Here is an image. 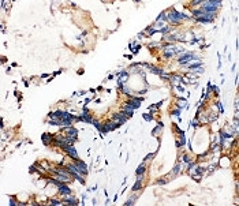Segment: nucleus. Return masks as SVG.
<instances>
[{"label":"nucleus","mask_w":239,"mask_h":206,"mask_svg":"<svg viewBox=\"0 0 239 206\" xmlns=\"http://www.w3.org/2000/svg\"><path fill=\"white\" fill-rule=\"evenodd\" d=\"M153 157H154V153H149L148 156L145 157V160H143V162H145V164H146V162H148V161H150V160H153Z\"/></svg>","instance_id":"25"},{"label":"nucleus","mask_w":239,"mask_h":206,"mask_svg":"<svg viewBox=\"0 0 239 206\" xmlns=\"http://www.w3.org/2000/svg\"><path fill=\"white\" fill-rule=\"evenodd\" d=\"M127 116L124 115L123 112H122V111H119V112H116V113H113L112 116H111V120H113V121H116V123H119L122 126V124L123 123H126L127 121Z\"/></svg>","instance_id":"4"},{"label":"nucleus","mask_w":239,"mask_h":206,"mask_svg":"<svg viewBox=\"0 0 239 206\" xmlns=\"http://www.w3.org/2000/svg\"><path fill=\"white\" fill-rule=\"evenodd\" d=\"M180 113H182V109H180V108L176 107L175 109H173L172 112H171V116H180Z\"/></svg>","instance_id":"22"},{"label":"nucleus","mask_w":239,"mask_h":206,"mask_svg":"<svg viewBox=\"0 0 239 206\" xmlns=\"http://www.w3.org/2000/svg\"><path fill=\"white\" fill-rule=\"evenodd\" d=\"M238 194H239V191H238Z\"/></svg>","instance_id":"28"},{"label":"nucleus","mask_w":239,"mask_h":206,"mask_svg":"<svg viewBox=\"0 0 239 206\" xmlns=\"http://www.w3.org/2000/svg\"><path fill=\"white\" fill-rule=\"evenodd\" d=\"M179 160H180L182 162H184V164H189V162H191V157L189 156L187 153H180V157H179Z\"/></svg>","instance_id":"14"},{"label":"nucleus","mask_w":239,"mask_h":206,"mask_svg":"<svg viewBox=\"0 0 239 206\" xmlns=\"http://www.w3.org/2000/svg\"><path fill=\"white\" fill-rule=\"evenodd\" d=\"M142 179L143 178H137V181L134 183V186H133V191H138V190H141V187H142Z\"/></svg>","instance_id":"16"},{"label":"nucleus","mask_w":239,"mask_h":206,"mask_svg":"<svg viewBox=\"0 0 239 206\" xmlns=\"http://www.w3.org/2000/svg\"><path fill=\"white\" fill-rule=\"evenodd\" d=\"M163 127H164V124H163L161 121H160V123H159V126H157V127H154V128H153V131H152V134H153L154 137H159V135H160V132L163 131Z\"/></svg>","instance_id":"15"},{"label":"nucleus","mask_w":239,"mask_h":206,"mask_svg":"<svg viewBox=\"0 0 239 206\" xmlns=\"http://www.w3.org/2000/svg\"><path fill=\"white\" fill-rule=\"evenodd\" d=\"M62 150L66 151V154L70 157V158H72V160L79 158V157H78V151H77V149L74 148V145H67V146H64Z\"/></svg>","instance_id":"3"},{"label":"nucleus","mask_w":239,"mask_h":206,"mask_svg":"<svg viewBox=\"0 0 239 206\" xmlns=\"http://www.w3.org/2000/svg\"><path fill=\"white\" fill-rule=\"evenodd\" d=\"M161 104H163V101L157 102V104H153V105H150V107H149V112H150V113H154V112H157V111H159V108L161 107Z\"/></svg>","instance_id":"18"},{"label":"nucleus","mask_w":239,"mask_h":206,"mask_svg":"<svg viewBox=\"0 0 239 206\" xmlns=\"http://www.w3.org/2000/svg\"><path fill=\"white\" fill-rule=\"evenodd\" d=\"M137 199H138V197H137V195H131V197H130V199H129V201H126V203H124V205H126V206L134 205V203L137 202Z\"/></svg>","instance_id":"19"},{"label":"nucleus","mask_w":239,"mask_h":206,"mask_svg":"<svg viewBox=\"0 0 239 206\" xmlns=\"http://www.w3.org/2000/svg\"><path fill=\"white\" fill-rule=\"evenodd\" d=\"M173 130H175V131H176V134H178V135H180V134H184V131H183V130H180V128H179V127H178V124H173Z\"/></svg>","instance_id":"24"},{"label":"nucleus","mask_w":239,"mask_h":206,"mask_svg":"<svg viewBox=\"0 0 239 206\" xmlns=\"http://www.w3.org/2000/svg\"><path fill=\"white\" fill-rule=\"evenodd\" d=\"M167 17H168V23L172 26H179L182 22L189 19V15H186L184 12L176 11V10L171 8L167 11Z\"/></svg>","instance_id":"1"},{"label":"nucleus","mask_w":239,"mask_h":206,"mask_svg":"<svg viewBox=\"0 0 239 206\" xmlns=\"http://www.w3.org/2000/svg\"><path fill=\"white\" fill-rule=\"evenodd\" d=\"M127 104L131 105L134 109H138L141 107V104L143 102V97H138V96H129L127 97Z\"/></svg>","instance_id":"2"},{"label":"nucleus","mask_w":239,"mask_h":206,"mask_svg":"<svg viewBox=\"0 0 239 206\" xmlns=\"http://www.w3.org/2000/svg\"><path fill=\"white\" fill-rule=\"evenodd\" d=\"M49 205H63V202L58 199H49Z\"/></svg>","instance_id":"26"},{"label":"nucleus","mask_w":239,"mask_h":206,"mask_svg":"<svg viewBox=\"0 0 239 206\" xmlns=\"http://www.w3.org/2000/svg\"><path fill=\"white\" fill-rule=\"evenodd\" d=\"M180 168H182V164H180V162H178V164H176L175 167L171 169V172H170V175H168V176H170L171 179L175 178V176H178V173L180 172Z\"/></svg>","instance_id":"13"},{"label":"nucleus","mask_w":239,"mask_h":206,"mask_svg":"<svg viewBox=\"0 0 239 206\" xmlns=\"http://www.w3.org/2000/svg\"><path fill=\"white\" fill-rule=\"evenodd\" d=\"M66 203V205H78V199L74 197H71V195H67V197H64L63 199V205Z\"/></svg>","instance_id":"11"},{"label":"nucleus","mask_w":239,"mask_h":206,"mask_svg":"<svg viewBox=\"0 0 239 206\" xmlns=\"http://www.w3.org/2000/svg\"><path fill=\"white\" fill-rule=\"evenodd\" d=\"M149 71L152 72V74H154V75H161L163 72H164V70H163V67H159V66H153V64H150V67H149Z\"/></svg>","instance_id":"10"},{"label":"nucleus","mask_w":239,"mask_h":206,"mask_svg":"<svg viewBox=\"0 0 239 206\" xmlns=\"http://www.w3.org/2000/svg\"><path fill=\"white\" fill-rule=\"evenodd\" d=\"M143 119H145V120H148V121H152L154 119V116H153V113H143Z\"/></svg>","instance_id":"21"},{"label":"nucleus","mask_w":239,"mask_h":206,"mask_svg":"<svg viewBox=\"0 0 239 206\" xmlns=\"http://www.w3.org/2000/svg\"><path fill=\"white\" fill-rule=\"evenodd\" d=\"M170 82L172 86H175V88H178V86H182V83H183V77L179 74H171L170 75Z\"/></svg>","instance_id":"5"},{"label":"nucleus","mask_w":239,"mask_h":206,"mask_svg":"<svg viewBox=\"0 0 239 206\" xmlns=\"http://www.w3.org/2000/svg\"><path fill=\"white\" fill-rule=\"evenodd\" d=\"M216 107L219 108V113L224 112V108H223V105H221V102H220V101H216Z\"/></svg>","instance_id":"27"},{"label":"nucleus","mask_w":239,"mask_h":206,"mask_svg":"<svg viewBox=\"0 0 239 206\" xmlns=\"http://www.w3.org/2000/svg\"><path fill=\"white\" fill-rule=\"evenodd\" d=\"M120 111L124 113V115L127 116V118H131V116L134 115V111H135V109L131 107V105H129V104L126 102V104H124L123 107H122V109H120Z\"/></svg>","instance_id":"7"},{"label":"nucleus","mask_w":239,"mask_h":206,"mask_svg":"<svg viewBox=\"0 0 239 206\" xmlns=\"http://www.w3.org/2000/svg\"><path fill=\"white\" fill-rule=\"evenodd\" d=\"M175 145H176V148H178V149L183 148V146L186 145V137H184V134H180V135H178V138H176V142H175Z\"/></svg>","instance_id":"8"},{"label":"nucleus","mask_w":239,"mask_h":206,"mask_svg":"<svg viewBox=\"0 0 239 206\" xmlns=\"http://www.w3.org/2000/svg\"><path fill=\"white\" fill-rule=\"evenodd\" d=\"M72 164H74L75 167H77L78 169H79L81 172L83 173V175H88V172H89V169H88V165H86L85 162L82 161V160H79V158H78V160H74V162H72Z\"/></svg>","instance_id":"6"},{"label":"nucleus","mask_w":239,"mask_h":206,"mask_svg":"<svg viewBox=\"0 0 239 206\" xmlns=\"http://www.w3.org/2000/svg\"><path fill=\"white\" fill-rule=\"evenodd\" d=\"M145 172H146V164H145V162H142V164H141L140 167L135 169V175H137V178H143Z\"/></svg>","instance_id":"9"},{"label":"nucleus","mask_w":239,"mask_h":206,"mask_svg":"<svg viewBox=\"0 0 239 206\" xmlns=\"http://www.w3.org/2000/svg\"><path fill=\"white\" fill-rule=\"evenodd\" d=\"M191 78H197V75H195L194 74V72H191ZM183 82H186V83H195V81L194 79H191V81H189V79H187V77H183Z\"/></svg>","instance_id":"23"},{"label":"nucleus","mask_w":239,"mask_h":206,"mask_svg":"<svg viewBox=\"0 0 239 206\" xmlns=\"http://www.w3.org/2000/svg\"><path fill=\"white\" fill-rule=\"evenodd\" d=\"M53 135H51V134H48V132H45V134H42V137H41V139H42V143H45V145H51V143L53 142Z\"/></svg>","instance_id":"12"},{"label":"nucleus","mask_w":239,"mask_h":206,"mask_svg":"<svg viewBox=\"0 0 239 206\" xmlns=\"http://www.w3.org/2000/svg\"><path fill=\"white\" fill-rule=\"evenodd\" d=\"M167 176H168V175H167ZM170 180H171V178H170V176H168V178H160V179H157V181H156V183L161 186V184H167Z\"/></svg>","instance_id":"20"},{"label":"nucleus","mask_w":239,"mask_h":206,"mask_svg":"<svg viewBox=\"0 0 239 206\" xmlns=\"http://www.w3.org/2000/svg\"><path fill=\"white\" fill-rule=\"evenodd\" d=\"M176 107L180 108V109L186 108V107H187V101H186V98H178V100H176Z\"/></svg>","instance_id":"17"}]
</instances>
